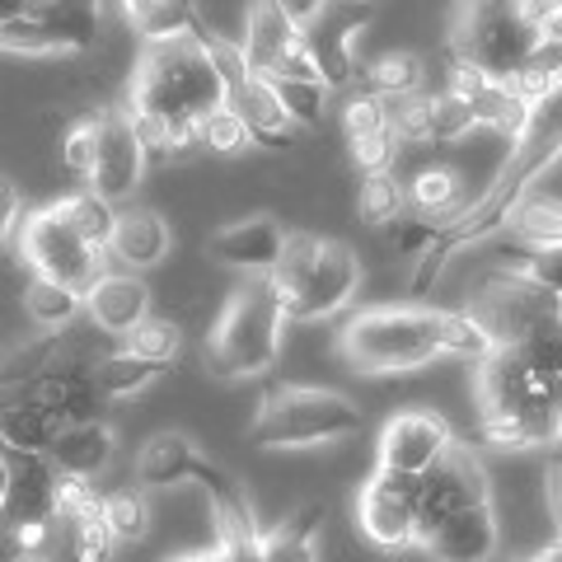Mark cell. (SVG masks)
<instances>
[{
  "label": "cell",
  "mask_w": 562,
  "mask_h": 562,
  "mask_svg": "<svg viewBox=\"0 0 562 562\" xmlns=\"http://www.w3.org/2000/svg\"><path fill=\"white\" fill-rule=\"evenodd\" d=\"M150 305H155V295L136 272H109L90 295H85V319H90L99 333L127 338L140 319L155 314Z\"/></svg>",
  "instance_id": "ac0fdd59"
},
{
  "label": "cell",
  "mask_w": 562,
  "mask_h": 562,
  "mask_svg": "<svg viewBox=\"0 0 562 562\" xmlns=\"http://www.w3.org/2000/svg\"><path fill=\"white\" fill-rule=\"evenodd\" d=\"M169 371L165 366H155V361H140L132 357L127 347L122 351H103V357L94 361V390L99 398H136V394H146L155 380H165Z\"/></svg>",
  "instance_id": "f1b7e54d"
},
{
  "label": "cell",
  "mask_w": 562,
  "mask_h": 562,
  "mask_svg": "<svg viewBox=\"0 0 562 562\" xmlns=\"http://www.w3.org/2000/svg\"><path fill=\"white\" fill-rule=\"evenodd\" d=\"M539 43H543V29L525 10H497V14H460L450 52L479 61L492 80H512L539 52Z\"/></svg>",
  "instance_id": "7c38bea8"
},
{
  "label": "cell",
  "mask_w": 562,
  "mask_h": 562,
  "mask_svg": "<svg viewBox=\"0 0 562 562\" xmlns=\"http://www.w3.org/2000/svg\"><path fill=\"white\" fill-rule=\"evenodd\" d=\"M483 436L497 450H543L562 441V398L549 375H539L516 347H497L473 371Z\"/></svg>",
  "instance_id": "6da1fadb"
},
{
  "label": "cell",
  "mask_w": 562,
  "mask_h": 562,
  "mask_svg": "<svg viewBox=\"0 0 562 562\" xmlns=\"http://www.w3.org/2000/svg\"><path fill=\"white\" fill-rule=\"evenodd\" d=\"M169 562H231L221 549H198V553H179V558H169Z\"/></svg>",
  "instance_id": "f5cc1de1"
},
{
  "label": "cell",
  "mask_w": 562,
  "mask_h": 562,
  "mask_svg": "<svg viewBox=\"0 0 562 562\" xmlns=\"http://www.w3.org/2000/svg\"><path fill=\"white\" fill-rule=\"evenodd\" d=\"M286 310L277 305V295L268 286V277H254L225 301L216 314V328L202 342V366L211 380H254L262 371H272L286 342Z\"/></svg>",
  "instance_id": "5b68a950"
},
{
  "label": "cell",
  "mask_w": 562,
  "mask_h": 562,
  "mask_svg": "<svg viewBox=\"0 0 562 562\" xmlns=\"http://www.w3.org/2000/svg\"><path fill=\"white\" fill-rule=\"evenodd\" d=\"M268 85H272L277 103L286 109V117H291L301 132H310V127H319V122H324L328 85H319V80H268Z\"/></svg>",
  "instance_id": "8d00e7d4"
},
{
  "label": "cell",
  "mask_w": 562,
  "mask_h": 562,
  "mask_svg": "<svg viewBox=\"0 0 562 562\" xmlns=\"http://www.w3.org/2000/svg\"><path fill=\"white\" fill-rule=\"evenodd\" d=\"M398 150L403 146L394 140V132H375V136L347 140V160H351V169H357L361 179H371V173H394Z\"/></svg>",
  "instance_id": "60d3db41"
},
{
  "label": "cell",
  "mask_w": 562,
  "mask_h": 562,
  "mask_svg": "<svg viewBox=\"0 0 562 562\" xmlns=\"http://www.w3.org/2000/svg\"><path fill=\"white\" fill-rule=\"evenodd\" d=\"M47 460H52L57 473H76V479H94L99 483V473H109V464L117 460V431L103 417L70 422V427L57 431Z\"/></svg>",
  "instance_id": "ffe728a7"
},
{
  "label": "cell",
  "mask_w": 562,
  "mask_h": 562,
  "mask_svg": "<svg viewBox=\"0 0 562 562\" xmlns=\"http://www.w3.org/2000/svg\"><path fill=\"white\" fill-rule=\"evenodd\" d=\"M324 5H333V0H324Z\"/></svg>",
  "instance_id": "94428289"
},
{
  "label": "cell",
  "mask_w": 562,
  "mask_h": 562,
  "mask_svg": "<svg viewBox=\"0 0 562 562\" xmlns=\"http://www.w3.org/2000/svg\"><path fill=\"white\" fill-rule=\"evenodd\" d=\"M14 249L24 254L29 272L43 281H57L80 295H90L103 277H109V249L85 239L76 225L66 221V211L57 202L29 206L20 231H14Z\"/></svg>",
  "instance_id": "52a82bcc"
},
{
  "label": "cell",
  "mask_w": 562,
  "mask_h": 562,
  "mask_svg": "<svg viewBox=\"0 0 562 562\" xmlns=\"http://www.w3.org/2000/svg\"><path fill=\"white\" fill-rule=\"evenodd\" d=\"M122 347H127L132 357L155 361V366L169 371L183 351V328H179V319H169V314H150V319H140L127 338H122Z\"/></svg>",
  "instance_id": "d6a6232c"
},
{
  "label": "cell",
  "mask_w": 562,
  "mask_h": 562,
  "mask_svg": "<svg viewBox=\"0 0 562 562\" xmlns=\"http://www.w3.org/2000/svg\"><path fill=\"white\" fill-rule=\"evenodd\" d=\"M431 239H436V225L427 221V216H403L394 231H390V244H394V254H431Z\"/></svg>",
  "instance_id": "7dc6e473"
},
{
  "label": "cell",
  "mask_w": 562,
  "mask_h": 562,
  "mask_svg": "<svg viewBox=\"0 0 562 562\" xmlns=\"http://www.w3.org/2000/svg\"><path fill=\"white\" fill-rule=\"evenodd\" d=\"M99 122H103V113H85V117L70 122V132L61 136V169L76 173V179H90V169H94Z\"/></svg>",
  "instance_id": "f35d334b"
},
{
  "label": "cell",
  "mask_w": 562,
  "mask_h": 562,
  "mask_svg": "<svg viewBox=\"0 0 562 562\" xmlns=\"http://www.w3.org/2000/svg\"><path fill=\"white\" fill-rule=\"evenodd\" d=\"M169 249H173V231L160 211H150V206L117 211V225H113V239H109L113 262H122L127 272H150L169 258Z\"/></svg>",
  "instance_id": "d6986e66"
},
{
  "label": "cell",
  "mask_w": 562,
  "mask_h": 562,
  "mask_svg": "<svg viewBox=\"0 0 562 562\" xmlns=\"http://www.w3.org/2000/svg\"><path fill=\"white\" fill-rule=\"evenodd\" d=\"M525 0H460V14H497V10H520Z\"/></svg>",
  "instance_id": "681fc988"
},
{
  "label": "cell",
  "mask_w": 562,
  "mask_h": 562,
  "mask_svg": "<svg viewBox=\"0 0 562 562\" xmlns=\"http://www.w3.org/2000/svg\"><path fill=\"white\" fill-rule=\"evenodd\" d=\"M103 512V492L94 479H76V473H57V520L70 525L80 516Z\"/></svg>",
  "instance_id": "7bdbcfd3"
},
{
  "label": "cell",
  "mask_w": 562,
  "mask_h": 562,
  "mask_svg": "<svg viewBox=\"0 0 562 562\" xmlns=\"http://www.w3.org/2000/svg\"><path fill=\"white\" fill-rule=\"evenodd\" d=\"M10 506L0 520H57V469L47 454H10Z\"/></svg>",
  "instance_id": "7402d4cb"
},
{
  "label": "cell",
  "mask_w": 562,
  "mask_h": 562,
  "mask_svg": "<svg viewBox=\"0 0 562 562\" xmlns=\"http://www.w3.org/2000/svg\"><path fill=\"white\" fill-rule=\"evenodd\" d=\"M61 422L38 394H14L0 403V450L5 454H47Z\"/></svg>",
  "instance_id": "cb8c5ba5"
},
{
  "label": "cell",
  "mask_w": 562,
  "mask_h": 562,
  "mask_svg": "<svg viewBox=\"0 0 562 562\" xmlns=\"http://www.w3.org/2000/svg\"><path fill=\"white\" fill-rule=\"evenodd\" d=\"M516 351L535 366L539 375H549V380L558 384V380H562V319H549L543 328H535Z\"/></svg>",
  "instance_id": "ee69618b"
},
{
  "label": "cell",
  "mask_w": 562,
  "mask_h": 562,
  "mask_svg": "<svg viewBox=\"0 0 562 562\" xmlns=\"http://www.w3.org/2000/svg\"><path fill=\"white\" fill-rule=\"evenodd\" d=\"M146 146L136 140L132 132V117L127 109H117V113H103L99 122V150H94V169H90V179H85V188L99 192L103 202H127L132 192L140 188V173H146Z\"/></svg>",
  "instance_id": "2e32d148"
},
{
  "label": "cell",
  "mask_w": 562,
  "mask_h": 562,
  "mask_svg": "<svg viewBox=\"0 0 562 562\" xmlns=\"http://www.w3.org/2000/svg\"><path fill=\"white\" fill-rule=\"evenodd\" d=\"M244 61H249L262 80H319L314 52L305 43V29L291 20L277 0H249L244 5Z\"/></svg>",
  "instance_id": "30bf717a"
},
{
  "label": "cell",
  "mask_w": 562,
  "mask_h": 562,
  "mask_svg": "<svg viewBox=\"0 0 562 562\" xmlns=\"http://www.w3.org/2000/svg\"><path fill=\"white\" fill-rule=\"evenodd\" d=\"M342 132H347V140L390 132V99H380L375 90L347 94V103H342Z\"/></svg>",
  "instance_id": "ab89813d"
},
{
  "label": "cell",
  "mask_w": 562,
  "mask_h": 562,
  "mask_svg": "<svg viewBox=\"0 0 562 562\" xmlns=\"http://www.w3.org/2000/svg\"><path fill=\"white\" fill-rule=\"evenodd\" d=\"M206 52H211V61H216L221 70V85H225V103L249 122V132L258 146H268V150H286L301 140V127L286 117V109L277 103L272 94V85L258 76V70L244 61V47L231 43V38H211L206 33Z\"/></svg>",
  "instance_id": "9c48e42d"
},
{
  "label": "cell",
  "mask_w": 562,
  "mask_h": 562,
  "mask_svg": "<svg viewBox=\"0 0 562 562\" xmlns=\"http://www.w3.org/2000/svg\"><path fill=\"white\" fill-rule=\"evenodd\" d=\"M506 231L516 235V244L530 249V258L562 254V198L558 192H543V188H525L512 202Z\"/></svg>",
  "instance_id": "d4e9b609"
},
{
  "label": "cell",
  "mask_w": 562,
  "mask_h": 562,
  "mask_svg": "<svg viewBox=\"0 0 562 562\" xmlns=\"http://www.w3.org/2000/svg\"><path fill=\"white\" fill-rule=\"evenodd\" d=\"M188 483L206 487L211 506L239 497V487L225 479L183 431H155L136 454V487L140 492H169V487H188Z\"/></svg>",
  "instance_id": "4fadbf2b"
},
{
  "label": "cell",
  "mask_w": 562,
  "mask_h": 562,
  "mask_svg": "<svg viewBox=\"0 0 562 562\" xmlns=\"http://www.w3.org/2000/svg\"><path fill=\"white\" fill-rule=\"evenodd\" d=\"M422 80H427V66H422V57L408 47H390L371 61V90L380 99H390V103L422 94Z\"/></svg>",
  "instance_id": "1f68e13d"
},
{
  "label": "cell",
  "mask_w": 562,
  "mask_h": 562,
  "mask_svg": "<svg viewBox=\"0 0 562 562\" xmlns=\"http://www.w3.org/2000/svg\"><path fill=\"white\" fill-rule=\"evenodd\" d=\"M286 225L272 221V216H244L235 225L211 235V258L231 272H244V277H268L277 262H281V249H286Z\"/></svg>",
  "instance_id": "e0dca14e"
},
{
  "label": "cell",
  "mask_w": 562,
  "mask_h": 562,
  "mask_svg": "<svg viewBox=\"0 0 562 562\" xmlns=\"http://www.w3.org/2000/svg\"><path fill=\"white\" fill-rule=\"evenodd\" d=\"M127 117H132V132H136V140L146 146V155H165V140H169V127L155 113H136V109H127Z\"/></svg>",
  "instance_id": "c3c4849f"
},
{
  "label": "cell",
  "mask_w": 562,
  "mask_h": 562,
  "mask_svg": "<svg viewBox=\"0 0 562 562\" xmlns=\"http://www.w3.org/2000/svg\"><path fill=\"white\" fill-rule=\"evenodd\" d=\"M390 132L398 146H436V94H408L390 103Z\"/></svg>",
  "instance_id": "d590c367"
},
{
  "label": "cell",
  "mask_w": 562,
  "mask_h": 562,
  "mask_svg": "<svg viewBox=\"0 0 562 562\" xmlns=\"http://www.w3.org/2000/svg\"><path fill=\"white\" fill-rule=\"evenodd\" d=\"M479 136V122H473V109L454 94H436V146H454V140H473Z\"/></svg>",
  "instance_id": "f6af8a7d"
},
{
  "label": "cell",
  "mask_w": 562,
  "mask_h": 562,
  "mask_svg": "<svg viewBox=\"0 0 562 562\" xmlns=\"http://www.w3.org/2000/svg\"><path fill=\"white\" fill-rule=\"evenodd\" d=\"M268 286L277 305L295 324H319L357 301L361 291V258L338 239H324L314 231H291L281 262L268 272Z\"/></svg>",
  "instance_id": "3957f363"
},
{
  "label": "cell",
  "mask_w": 562,
  "mask_h": 562,
  "mask_svg": "<svg viewBox=\"0 0 562 562\" xmlns=\"http://www.w3.org/2000/svg\"><path fill=\"white\" fill-rule=\"evenodd\" d=\"M525 14H530V20L535 24H543V20H549V14H558L562 10V0H525V5H520Z\"/></svg>",
  "instance_id": "f907efd6"
},
{
  "label": "cell",
  "mask_w": 562,
  "mask_h": 562,
  "mask_svg": "<svg viewBox=\"0 0 562 562\" xmlns=\"http://www.w3.org/2000/svg\"><path fill=\"white\" fill-rule=\"evenodd\" d=\"M487 85H492V76H487L479 61H469V57H460V52H450V61H446V94L473 103V99L487 90Z\"/></svg>",
  "instance_id": "bcb514c9"
},
{
  "label": "cell",
  "mask_w": 562,
  "mask_h": 562,
  "mask_svg": "<svg viewBox=\"0 0 562 562\" xmlns=\"http://www.w3.org/2000/svg\"><path fill=\"white\" fill-rule=\"evenodd\" d=\"M558 319H562V295H558Z\"/></svg>",
  "instance_id": "680465c9"
},
{
  "label": "cell",
  "mask_w": 562,
  "mask_h": 562,
  "mask_svg": "<svg viewBox=\"0 0 562 562\" xmlns=\"http://www.w3.org/2000/svg\"><path fill=\"white\" fill-rule=\"evenodd\" d=\"M446 328L450 310L371 305L342 324L338 351L357 375H403L446 357Z\"/></svg>",
  "instance_id": "7a4b0ae2"
},
{
  "label": "cell",
  "mask_w": 562,
  "mask_h": 562,
  "mask_svg": "<svg viewBox=\"0 0 562 562\" xmlns=\"http://www.w3.org/2000/svg\"><path fill=\"white\" fill-rule=\"evenodd\" d=\"M460 446L450 431V422L431 408H403L384 422L380 431V464L384 473H398V479H422L427 469H436L446 454Z\"/></svg>",
  "instance_id": "5bb4252c"
},
{
  "label": "cell",
  "mask_w": 562,
  "mask_h": 562,
  "mask_svg": "<svg viewBox=\"0 0 562 562\" xmlns=\"http://www.w3.org/2000/svg\"><path fill=\"white\" fill-rule=\"evenodd\" d=\"M408 216V188H403L394 173H371L357 188V221L371 225V231H394V225Z\"/></svg>",
  "instance_id": "4dcf8cb0"
},
{
  "label": "cell",
  "mask_w": 562,
  "mask_h": 562,
  "mask_svg": "<svg viewBox=\"0 0 562 562\" xmlns=\"http://www.w3.org/2000/svg\"><path fill=\"white\" fill-rule=\"evenodd\" d=\"M403 188H408V211L413 216H427V221L450 216V211H460V202H464V173L441 160L417 165Z\"/></svg>",
  "instance_id": "4316f807"
},
{
  "label": "cell",
  "mask_w": 562,
  "mask_h": 562,
  "mask_svg": "<svg viewBox=\"0 0 562 562\" xmlns=\"http://www.w3.org/2000/svg\"><path fill=\"white\" fill-rule=\"evenodd\" d=\"M103 525H109V535L117 539V549H127V543H140L150 535V502L140 487H117L103 497Z\"/></svg>",
  "instance_id": "836d02e7"
},
{
  "label": "cell",
  "mask_w": 562,
  "mask_h": 562,
  "mask_svg": "<svg viewBox=\"0 0 562 562\" xmlns=\"http://www.w3.org/2000/svg\"><path fill=\"white\" fill-rule=\"evenodd\" d=\"M357 530L380 553H403L417 543V516H413V479L375 469L357 492Z\"/></svg>",
  "instance_id": "9a60e30c"
},
{
  "label": "cell",
  "mask_w": 562,
  "mask_h": 562,
  "mask_svg": "<svg viewBox=\"0 0 562 562\" xmlns=\"http://www.w3.org/2000/svg\"><path fill=\"white\" fill-rule=\"evenodd\" d=\"M52 5H61V0H29V10H52Z\"/></svg>",
  "instance_id": "9f6ffc18"
},
{
  "label": "cell",
  "mask_w": 562,
  "mask_h": 562,
  "mask_svg": "<svg viewBox=\"0 0 562 562\" xmlns=\"http://www.w3.org/2000/svg\"><path fill=\"white\" fill-rule=\"evenodd\" d=\"M10 479H14V469H10V454L0 450V516H5V506H10Z\"/></svg>",
  "instance_id": "816d5d0a"
},
{
  "label": "cell",
  "mask_w": 562,
  "mask_h": 562,
  "mask_svg": "<svg viewBox=\"0 0 562 562\" xmlns=\"http://www.w3.org/2000/svg\"><path fill=\"white\" fill-rule=\"evenodd\" d=\"M198 136H202V150H211V155H225V160L254 146L249 122H244V117L231 109V103H221L216 113H206V117H202V127H198Z\"/></svg>",
  "instance_id": "74e56055"
},
{
  "label": "cell",
  "mask_w": 562,
  "mask_h": 562,
  "mask_svg": "<svg viewBox=\"0 0 562 562\" xmlns=\"http://www.w3.org/2000/svg\"><path fill=\"white\" fill-rule=\"evenodd\" d=\"M535 562H562V535H558V539H549V543H543V549L535 553Z\"/></svg>",
  "instance_id": "db71d44e"
},
{
  "label": "cell",
  "mask_w": 562,
  "mask_h": 562,
  "mask_svg": "<svg viewBox=\"0 0 562 562\" xmlns=\"http://www.w3.org/2000/svg\"><path fill=\"white\" fill-rule=\"evenodd\" d=\"M520 562H535V558H520Z\"/></svg>",
  "instance_id": "91938a15"
},
{
  "label": "cell",
  "mask_w": 562,
  "mask_h": 562,
  "mask_svg": "<svg viewBox=\"0 0 562 562\" xmlns=\"http://www.w3.org/2000/svg\"><path fill=\"white\" fill-rule=\"evenodd\" d=\"M469 109H473L479 132H492V136L512 140V146H520V140L535 132V117H539V109L516 90L512 80H492L487 90L469 103Z\"/></svg>",
  "instance_id": "484cf974"
},
{
  "label": "cell",
  "mask_w": 562,
  "mask_h": 562,
  "mask_svg": "<svg viewBox=\"0 0 562 562\" xmlns=\"http://www.w3.org/2000/svg\"><path fill=\"white\" fill-rule=\"evenodd\" d=\"M70 549H76V562H117V539L103 525V512L70 520Z\"/></svg>",
  "instance_id": "b9f144b4"
},
{
  "label": "cell",
  "mask_w": 562,
  "mask_h": 562,
  "mask_svg": "<svg viewBox=\"0 0 562 562\" xmlns=\"http://www.w3.org/2000/svg\"><path fill=\"white\" fill-rule=\"evenodd\" d=\"M117 20L146 47L198 38V5L192 0H117Z\"/></svg>",
  "instance_id": "603a6c76"
},
{
  "label": "cell",
  "mask_w": 562,
  "mask_h": 562,
  "mask_svg": "<svg viewBox=\"0 0 562 562\" xmlns=\"http://www.w3.org/2000/svg\"><path fill=\"white\" fill-rule=\"evenodd\" d=\"M479 502H492L487 487V469L473 450L454 446L436 469H427L422 479H413V516H417V543L427 549L446 520H454L460 512Z\"/></svg>",
  "instance_id": "8fae6325"
},
{
  "label": "cell",
  "mask_w": 562,
  "mask_h": 562,
  "mask_svg": "<svg viewBox=\"0 0 562 562\" xmlns=\"http://www.w3.org/2000/svg\"><path fill=\"white\" fill-rule=\"evenodd\" d=\"M225 103L221 70L206 52V33L179 38L165 47H146L132 70V103L136 113H155L160 122H198Z\"/></svg>",
  "instance_id": "277c9868"
},
{
  "label": "cell",
  "mask_w": 562,
  "mask_h": 562,
  "mask_svg": "<svg viewBox=\"0 0 562 562\" xmlns=\"http://www.w3.org/2000/svg\"><path fill=\"white\" fill-rule=\"evenodd\" d=\"M361 408L338 390L319 384H281L268 390L254 413L249 441L262 450H314L361 431Z\"/></svg>",
  "instance_id": "8992f818"
},
{
  "label": "cell",
  "mask_w": 562,
  "mask_h": 562,
  "mask_svg": "<svg viewBox=\"0 0 562 562\" xmlns=\"http://www.w3.org/2000/svg\"><path fill=\"white\" fill-rule=\"evenodd\" d=\"M0 52L5 57H66V43L47 10H24L20 20L0 24Z\"/></svg>",
  "instance_id": "f546056e"
},
{
  "label": "cell",
  "mask_w": 562,
  "mask_h": 562,
  "mask_svg": "<svg viewBox=\"0 0 562 562\" xmlns=\"http://www.w3.org/2000/svg\"><path fill=\"white\" fill-rule=\"evenodd\" d=\"M57 206L66 211V221L76 225V231L99 244V249H109V239H113V225H117V206L113 202H103L99 192L90 188H80V192H66V198H57Z\"/></svg>",
  "instance_id": "e575fe53"
},
{
  "label": "cell",
  "mask_w": 562,
  "mask_h": 562,
  "mask_svg": "<svg viewBox=\"0 0 562 562\" xmlns=\"http://www.w3.org/2000/svg\"><path fill=\"white\" fill-rule=\"evenodd\" d=\"M539 29H543V38H549V43H562V10L549 14V20H543Z\"/></svg>",
  "instance_id": "11a10c76"
},
{
  "label": "cell",
  "mask_w": 562,
  "mask_h": 562,
  "mask_svg": "<svg viewBox=\"0 0 562 562\" xmlns=\"http://www.w3.org/2000/svg\"><path fill=\"white\" fill-rule=\"evenodd\" d=\"M464 314L487 333L492 347H520L535 328L558 319V295L530 272V262H520V268L487 272L469 291Z\"/></svg>",
  "instance_id": "ba28073f"
},
{
  "label": "cell",
  "mask_w": 562,
  "mask_h": 562,
  "mask_svg": "<svg viewBox=\"0 0 562 562\" xmlns=\"http://www.w3.org/2000/svg\"><path fill=\"white\" fill-rule=\"evenodd\" d=\"M497 543H502L497 512H492V502H479L454 520H446L441 530H436V539L427 543V553L436 562H487L497 553Z\"/></svg>",
  "instance_id": "44dd1931"
},
{
  "label": "cell",
  "mask_w": 562,
  "mask_h": 562,
  "mask_svg": "<svg viewBox=\"0 0 562 562\" xmlns=\"http://www.w3.org/2000/svg\"><path fill=\"white\" fill-rule=\"evenodd\" d=\"M14 562H47V553H24V558H14Z\"/></svg>",
  "instance_id": "6f0895ef"
},
{
  "label": "cell",
  "mask_w": 562,
  "mask_h": 562,
  "mask_svg": "<svg viewBox=\"0 0 562 562\" xmlns=\"http://www.w3.org/2000/svg\"><path fill=\"white\" fill-rule=\"evenodd\" d=\"M24 319L38 328V333H70L80 319H85V295L80 291H70V286H57V281H43V277H33L29 281V291H24Z\"/></svg>",
  "instance_id": "83f0119b"
}]
</instances>
